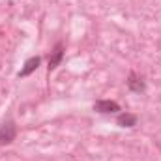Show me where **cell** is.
<instances>
[{
    "label": "cell",
    "mask_w": 161,
    "mask_h": 161,
    "mask_svg": "<svg viewBox=\"0 0 161 161\" xmlns=\"http://www.w3.org/2000/svg\"><path fill=\"white\" fill-rule=\"evenodd\" d=\"M15 137H17V125H15V122L13 120L4 122L0 125V144L2 146L4 144H9V142L15 141Z\"/></svg>",
    "instance_id": "6da1fadb"
},
{
    "label": "cell",
    "mask_w": 161,
    "mask_h": 161,
    "mask_svg": "<svg viewBox=\"0 0 161 161\" xmlns=\"http://www.w3.org/2000/svg\"><path fill=\"white\" fill-rule=\"evenodd\" d=\"M62 58H64V43H62V41H58V43L54 45V49L51 51V56H49V66H47L49 73H51V71H54V69L60 66Z\"/></svg>",
    "instance_id": "7a4b0ae2"
},
{
    "label": "cell",
    "mask_w": 161,
    "mask_h": 161,
    "mask_svg": "<svg viewBox=\"0 0 161 161\" xmlns=\"http://www.w3.org/2000/svg\"><path fill=\"white\" fill-rule=\"evenodd\" d=\"M94 111H97L101 114H113V113L120 111V103L111 101V99H99V101L94 103Z\"/></svg>",
    "instance_id": "3957f363"
},
{
    "label": "cell",
    "mask_w": 161,
    "mask_h": 161,
    "mask_svg": "<svg viewBox=\"0 0 161 161\" xmlns=\"http://www.w3.org/2000/svg\"><path fill=\"white\" fill-rule=\"evenodd\" d=\"M127 88L131 92H135V94H142L146 90V82H144V79L141 75H137L135 71H131L129 77H127Z\"/></svg>",
    "instance_id": "277c9868"
},
{
    "label": "cell",
    "mask_w": 161,
    "mask_h": 161,
    "mask_svg": "<svg viewBox=\"0 0 161 161\" xmlns=\"http://www.w3.org/2000/svg\"><path fill=\"white\" fill-rule=\"evenodd\" d=\"M40 62L41 58L40 56H34V58H28L26 62H25V66L21 68V71H19V77H28L30 73H34L38 68H40Z\"/></svg>",
    "instance_id": "5b68a950"
},
{
    "label": "cell",
    "mask_w": 161,
    "mask_h": 161,
    "mask_svg": "<svg viewBox=\"0 0 161 161\" xmlns=\"http://www.w3.org/2000/svg\"><path fill=\"white\" fill-rule=\"evenodd\" d=\"M116 124L120 127H133V125H137V116L131 113H120L116 118Z\"/></svg>",
    "instance_id": "8992f818"
}]
</instances>
